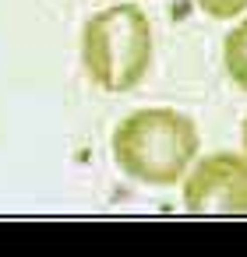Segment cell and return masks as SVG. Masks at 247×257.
Segmentation results:
<instances>
[{
    "mask_svg": "<svg viewBox=\"0 0 247 257\" xmlns=\"http://www.w3.org/2000/svg\"><path fill=\"white\" fill-rule=\"evenodd\" d=\"M198 127L187 113L148 106L127 113L110 138L113 162L138 183L148 187H170L180 183L191 162L198 159Z\"/></svg>",
    "mask_w": 247,
    "mask_h": 257,
    "instance_id": "6da1fadb",
    "label": "cell"
},
{
    "mask_svg": "<svg viewBox=\"0 0 247 257\" xmlns=\"http://www.w3.org/2000/svg\"><path fill=\"white\" fill-rule=\"evenodd\" d=\"M81 64L103 92H131L152 64V25L134 4L96 11L81 29Z\"/></svg>",
    "mask_w": 247,
    "mask_h": 257,
    "instance_id": "7a4b0ae2",
    "label": "cell"
},
{
    "mask_svg": "<svg viewBox=\"0 0 247 257\" xmlns=\"http://www.w3.org/2000/svg\"><path fill=\"white\" fill-rule=\"evenodd\" d=\"M184 208L194 215H247V155L212 152L184 180Z\"/></svg>",
    "mask_w": 247,
    "mask_h": 257,
    "instance_id": "3957f363",
    "label": "cell"
},
{
    "mask_svg": "<svg viewBox=\"0 0 247 257\" xmlns=\"http://www.w3.org/2000/svg\"><path fill=\"white\" fill-rule=\"evenodd\" d=\"M222 67L236 88L247 92V18L222 39Z\"/></svg>",
    "mask_w": 247,
    "mask_h": 257,
    "instance_id": "277c9868",
    "label": "cell"
},
{
    "mask_svg": "<svg viewBox=\"0 0 247 257\" xmlns=\"http://www.w3.org/2000/svg\"><path fill=\"white\" fill-rule=\"evenodd\" d=\"M198 8L208 18H236L247 11V0H198Z\"/></svg>",
    "mask_w": 247,
    "mask_h": 257,
    "instance_id": "5b68a950",
    "label": "cell"
},
{
    "mask_svg": "<svg viewBox=\"0 0 247 257\" xmlns=\"http://www.w3.org/2000/svg\"><path fill=\"white\" fill-rule=\"evenodd\" d=\"M240 138H243V152H247V116H243V123H240Z\"/></svg>",
    "mask_w": 247,
    "mask_h": 257,
    "instance_id": "8992f818",
    "label": "cell"
}]
</instances>
